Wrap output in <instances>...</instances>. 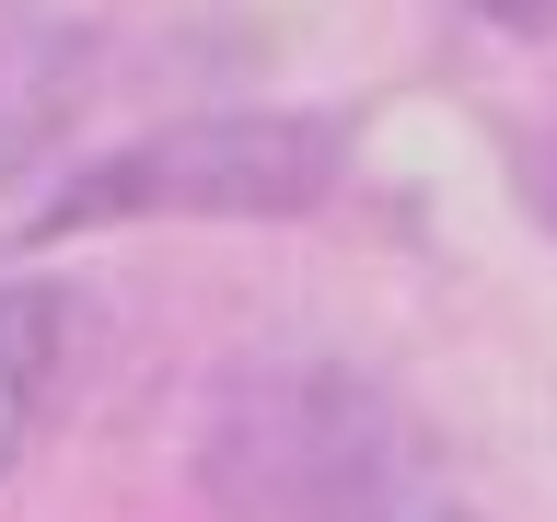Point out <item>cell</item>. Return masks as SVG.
Listing matches in <instances>:
<instances>
[{"label": "cell", "instance_id": "8992f818", "mask_svg": "<svg viewBox=\"0 0 557 522\" xmlns=\"http://www.w3.org/2000/svg\"><path fill=\"white\" fill-rule=\"evenodd\" d=\"M418 522H476V511H418Z\"/></svg>", "mask_w": 557, "mask_h": 522}, {"label": "cell", "instance_id": "6da1fadb", "mask_svg": "<svg viewBox=\"0 0 557 522\" xmlns=\"http://www.w3.org/2000/svg\"><path fill=\"white\" fill-rule=\"evenodd\" d=\"M337 186V116H186V128L116 139L82 163L35 233H104V221H290Z\"/></svg>", "mask_w": 557, "mask_h": 522}, {"label": "cell", "instance_id": "7a4b0ae2", "mask_svg": "<svg viewBox=\"0 0 557 522\" xmlns=\"http://www.w3.org/2000/svg\"><path fill=\"white\" fill-rule=\"evenodd\" d=\"M209 476L233 499V522H348V499H372V407L348 383H268L256 407L221 418L209 442Z\"/></svg>", "mask_w": 557, "mask_h": 522}, {"label": "cell", "instance_id": "3957f363", "mask_svg": "<svg viewBox=\"0 0 557 522\" xmlns=\"http://www.w3.org/2000/svg\"><path fill=\"white\" fill-rule=\"evenodd\" d=\"M59 360H70V290L59 278H12V290H0V476L24 464Z\"/></svg>", "mask_w": 557, "mask_h": 522}, {"label": "cell", "instance_id": "5b68a950", "mask_svg": "<svg viewBox=\"0 0 557 522\" xmlns=\"http://www.w3.org/2000/svg\"><path fill=\"white\" fill-rule=\"evenodd\" d=\"M487 24H511V35H557V0H476Z\"/></svg>", "mask_w": 557, "mask_h": 522}, {"label": "cell", "instance_id": "277c9868", "mask_svg": "<svg viewBox=\"0 0 557 522\" xmlns=\"http://www.w3.org/2000/svg\"><path fill=\"white\" fill-rule=\"evenodd\" d=\"M70 104H82V47H70V35L0 47V174L35 163V151L70 128Z\"/></svg>", "mask_w": 557, "mask_h": 522}]
</instances>
